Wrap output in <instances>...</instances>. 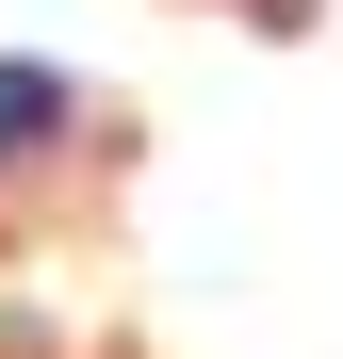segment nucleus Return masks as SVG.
I'll return each mask as SVG.
<instances>
[{"instance_id": "nucleus-1", "label": "nucleus", "mask_w": 343, "mask_h": 359, "mask_svg": "<svg viewBox=\"0 0 343 359\" xmlns=\"http://www.w3.org/2000/svg\"><path fill=\"white\" fill-rule=\"evenodd\" d=\"M49 114H66V82H33V66H0V147H33Z\"/></svg>"}]
</instances>
